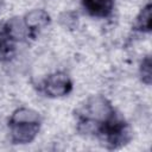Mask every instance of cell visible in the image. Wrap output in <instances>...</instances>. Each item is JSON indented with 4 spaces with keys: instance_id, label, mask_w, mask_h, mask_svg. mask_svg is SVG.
<instances>
[{
    "instance_id": "cell-5",
    "label": "cell",
    "mask_w": 152,
    "mask_h": 152,
    "mask_svg": "<svg viewBox=\"0 0 152 152\" xmlns=\"http://www.w3.org/2000/svg\"><path fill=\"white\" fill-rule=\"evenodd\" d=\"M49 21H50V18L46 12H44L42 10H36V11L30 12L26 15L24 23L27 26L30 34H33V32L38 31L39 28H42L46 24H49Z\"/></svg>"
},
{
    "instance_id": "cell-2",
    "label": "cell",
    "mask_w": 152,
    "mask_h": 152,
    "mask_svg": "<svg viewBox=\"0 0 152 152\" xmlns=\"http://www.w3.org/2000/svg\"><path fill=\"white\" fill-rule=\"evenodd\" d=\"M40 116L28 108L17 109L8 121L11 140L13 144H28L38 134L40 128Z\"/></svg>"
},
{
    "instance_id": "cell-3",
    "label": "cell",
    "mask_w": 152,
    "mask_h": 152,
    "mask_svg": "<svg viewBox=\"0 0 152 152\" xmlns=\"http://www.w3.org/2000/svg\"><path fill=\"white\" fill-rule=\"evenodd\" d=\"M72 89V82L64 72H55L48 76L42 83V91L46 96L58 97L69 94Z\"/></svg>"
},
{
    "instance_id": "cell-4",
    "label": "cell",
    "mask_w": 152,
    "mask_h": 152,
    "mask_svg": "<svg viewBox=\"0 0 152 152\" xmlns=\"http://www.w3.org/2000/svg\"><path fill=\"white\" fill-rule=\"evenodd\" d=\"M86 11L97 18L108 17L114 7V0H81Z\"/></svg>"
},
{
    "instance_id": "cell-8",
    "label": "cell",
    "mask_w": 152,
    "mask_h": 152,
    "mask_svg": "<svg viewBox=\"0 0 152 152\" xmlns=\"http://www.w3.org/2000/svg\"><path fill=\"white\" fill-rule=\"evenodd\" d=\"M140 74H141V78L145 83L150 84V80H151V61L150 57H146L140 66Z\"/></svg>"
},
{
    "instance_id": "cell-1",
    "label": "cell",
    "mask_w": 152,
    "mask_h": 152,
    "mask_svg": "<svg viewBox=\"0 0 152 152\" xmlns=\"http://www.w3.org/2000/svg\"><path fill=\"white\" fill-rule=\"evenodd\" d=\"M77 125L81 133L96 135L110 148L125 145L131 138L125 120L100 96L88 100L77 112Z\"/></svg>"
},
{
    "instance_id": "cell-6",
    "label": "cell",
    "mask_w": 152,
    "mask_h": 152,
    "mask_svg": "<svg viewBox=\"0 0 152 152\" xmlns=\"http://www.w3.org/2000/svg\"><path fill=\"white\" fill-rule=\"evenodd\" d=\"M14 39L2 26V30H0V61L10 59L14 52Z\"/></svg>"
},
{
    "instance_id": "cell-7",
    "label": "cell",
    "mask_w": 152,
    "mask_h": 152,
    "mask_svg": "<svg viewBox=\"0 0 152 152\" xmlns=\"http://www.w3.org/2000/svg\"><path fill=\"white\" fill-rule=\"evenodd\" d=\"M134 27L142 32H148L151 30V4L148 2L138 15Z\"/></svg>"
}]
</instances>
